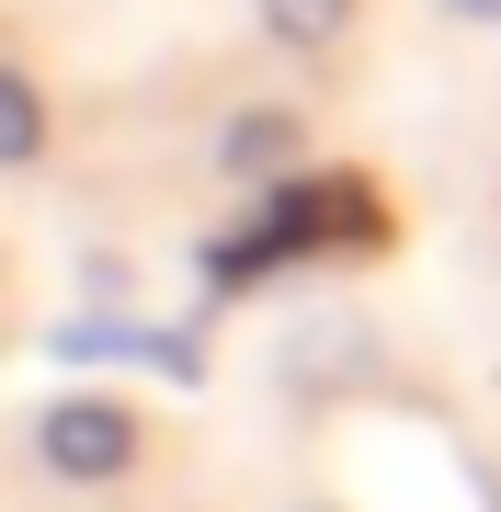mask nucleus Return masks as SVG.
<instances>
[{"label": "nucleus", "instance_id": "nucleus-1", "mask_svg": "<svg viewBox=\"0 0 501 512\" xmlns=\"http://www.w3.org/2000/svg\"><path fill=\"white\" fill-rule=\"evenodd\" d=\"M35 444H46L57 478H114V467L137 456V421L114 410V399H57V410L35 421Z\"/></svg>", "mask_w": 501, "mask_h": 512}, {"label": "nucleus", "instance_id": "nucleus-2", "mask_svg": "<svg viewBox=\"0 0 501 512\" xmlns=\"http://www.w3.org/2000/svg\"><path fill=\"white\" fill-rule=\"evenodd\" d=\"M35 148H46V103H35V80L0 69V171H23Z\"/></svg>", "mask_w": 501, "mask_h": 512}, {"label": "nucleus", "instance_id": "nucleus-3", "mask_svg": "<svg viewBox=\"0 0 501 512\" xmlns=\"http://www.w3.org/2000/svg\"><path fill=\"white\" fill-rule=\"evenodd\" d=\"M331 12H342V0H274V23H285V35H331Z\"/></svg>", "mask_w": 501, "mask_h": 512}]
</instances>
